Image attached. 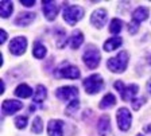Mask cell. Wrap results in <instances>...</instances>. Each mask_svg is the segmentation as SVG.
Listing matches in <instances>:
<instances>
[{"label":"cell","mask_w":151,"mask_h":136,"mask_svg":"<svg viewBox=\"0 0 151 136\" xmlns=\"http://www.w3.org/2000/svg\"><path fill=\"white\" fill-rule=\"evenodd\" d=\"M128 65V53L120 51L116 57H112L107 61V67L113 73H123Z\"/></svg>","instance_id":"6da1fadb"},{"label":"cell","mask_w":151,"mask_h":136,"mask_svg":"<svg viewBox=\"0 0 151 136\" xmlns=\"http://www.w3.org/2000/svg\"><path fill=\"white\" fill-rule=\"evenodd\" d=\"M84 14H85V10L80 6H65L63 7V19L70 26H74L78 20H81Z\"/></svg>","instance_id":"7a4b0ae2"},{"label":"cell","mask_w":151,"mask_h":136,"mask_svg":"<svg viewBox=\"0 0 151 136\" xmlns=\"http://www.w3.org/2000/svg\"><path fill=\"white\" fill-rule=\"evenodd\" d=\"M104 86V81L103 77L100 74H92L88 78L84 79V88L85 92L89 93V94H96L103 89Z\"/></svg>","instance_id":"3957f363"},{"label":"cell","mask_w":151,"mask_h":136,"mask_svg":"<svg viewBox=\"0 0 151 136\" xmlns=\"http://www.w3.org/2000/svg\"><path fill=\"white\" fill-rule=\"evenodd\" d=\"M82 59H84V63L89 69H96L101 59L100 51L97 50V47H94V46H88V49L84 51Z\"/></svg>","instance_id":"277c9868"},{"label":"cell","mask_w":151,"mask_h":136,"mask_svg":"<svg viewBox=\"0 0 151 136\" xmlns=\"http://www.w3.org/2000/svg\"><path fill=\"white\" fill-rule=\"evenodd\" d=\"M115 88L117 89V92L120 93V96H122V98L124 101H128V100L134 101V100H135L134 97H135L139 92V86L136 85V84L126 86L122 81H116V82H115Z\"/></svg>","instance_id":"5b68a950"},{"label":"cell","mask_w":151,"mask_h":136,"mask_svg":"<svg viewBox=\"0 0 151 136\" xmlns=\"http://www.w3.org/2000/svg\"><path fill=\"white\" fill-rule=\"evenodd\" d=\"M116 121H117V125L122 131H128L129 127H131L132 123V115L131 112L128 111V108H120L117 111L116 115Z\"/></svg>","instance_id":"8992f818"},{"label":"cell","mask_w":151,"mask_h":136,"mask_svg":"<svg viewBox=\"0 0 151 136\" xmlns=\"http://www.w3.org/2000/svg\"><path fill=\"white\" fill-rule=\"evenodd\" d=\"M55 74H57V77H61V78H70V79H77V78H80V76H81L78 67L72 66V65H65V66L57 69Z\"/></svg>","instance_id":"52a82bcc"},{"label":"cell","mask_w":151,"mask_h":136,"mask_svg":"<svg viewBox=\"0 0 151 136\" xmlns=\"http://www.w3.org/2000/svg\"><path fill=\"white\" fill-rule=\"evenodd\" d=\"M55 94L61 101L66 102V101H69V100H72V98L77 97L78 89L76 88V86H61V88H58L55 90Z\"/></svg>","instance_id":"ba28073f"},{"label":"cell","mask_w":151,"mask_h":136,"mask_svg":"<svg viewBox=\"0 0 151 136\" xmlns=\"http://www.w3.org/2000/svg\"><path fill=\"white\" fill-rule=\"evenodd\" d=\"M27 49V39L24 37H18L9 42V51L14 55H22Z\"/></svg>","instance_id":"9c48e42d"},{"label":"cell","mask_w":151,"mask_h":136,"mask_svg":"<svg viewBox=\"0 0 151 136\" xmlns=\"http://www.w3.org/2000/svg\"><path fill=\"white\" fill-rule=\"evenodd\" d=\"M105 22H107V11L104 10V8H99V10H96L93 14H92L91 23L93 26H96L97 29L104 27Z\"/></svg>","instance_id":"30bf717a"},{"label":"cell","mask_w":151,"mask_h":136,"mask_svg":"<svg viewBox=\"0 0 151 136\" xmlns=\"http://www.w3.org/2000/svg\"><path fill=\"white\" fill-rule=\"evenodd\" d=\"M23 108V104L20 101H16V100H6L3 101V105H1V109L6 115H14L18 111H20Z\"/></svg>","instance_id":"8fae6325"},{"label":"cell","mask_w":151,"mask_h":136,"mask_svg":"<svg viewBox=\"0 0 151 136\" xmlns=\"http://www.w3.org/2000/svg\"><path fill=\"white\" fill-rule=\"evenodd\" d=\"M43 7H42V10H43V14L46 16L47 20H54L55 19L57 14H58V6H57L54 1H42Z\"/></svg>","instance_id":"7c38bea8"},{"label":"cell","mask_w":151,"mask_h":136,"mask_svg":"<svg viewBox=\"0 0 151 136\" xmlns=\"http://www.w3.org/2000/svg\"><path fill=\"white\" fill-rule=\"evenodd\" d=\"M97 132L100 136H112L111 130V121L108 116H103L97 123Z\"/></svg>","instance_id":"4fadbf2b"},{"label":"cell","mask_w":151,"mask_h":136,"mask_svg":"<svg viewBox=\"0 0 151 136\" xmlns=\"http://www.w3.org/2000/svg\"><path fill=\"white\" fill-rule=\"evenodd\" d=\"M62 128H63V121L53 119L49 121L47 125V132L49 136H62Z\"/></svg>","instance_id":"5bb4252c"},{"label":"cell","mask_w":151,"mask_h":136,"mask_svg":"<svg viewBox=\"0 0 151 136\" xmlns=\"http://www.w3.org/2000/svg\"><path fill=\"white\" fill-rule=\"evenodd\" d=\"M35 19V14L31 12H22L19 14L18 18L15 19V24L20 26V27H27L28 24H31Z\"/></svg>","instance_id":"9a60e30c"},{"label":"cell","mask_w":151,"mask_h":136,"mask_svg":"<svg viewBox=\"0 0 151 136\" xmlns=\"http://www.w3.org/2000/svg\"><path fill=\"white\" fill-rule=\"evenodd\" d=\"M148 14H150V10H148L147 7H138L132 12V20L140 24L143 20H146L148 18Z\"/></svg>","instance_id":"2e32d148"},{"label":"cell","mask_w":151,"mask_h":136,"mask_svg":"<svg viewBox=\"0 0 151 136\" xmlns=\"http://www.w3.org/2000/svg\"><path fill=\"white\" fill-rule=\"evenodd\" d=\"M115 104H116V97H115L112 93H107V94L101 98L99 107H100L101 109H109V108H112Z\"/></svg>","instance_id":"e0dca14e"},{"label":"cell","mask_w":151,"mask_h":136,"mask_svg":"<svg viewBox=\"0 0 151 136\" xmlns=\"http://www.w3.org/2000/svg\"><path fill=\"white\" fill-rule=\"evenodd\" d=\"M82 42H84V35H82V32L80 31V30H74L72 37H70V46H72V49H74V50L78 49L82 44Z\"/></svg>","instance_id":"ac0fdd59"},{"label":"cell","mask_w":151,"mask_h":136,"mask_svg":"<svg viewBox=\"0 0 151 136\" xmlns=\"http://www.w3.org/2000/svg\"><path fill=\"white\" fill-rule=\"evenodd\" d=\"M15 94L20 98H28L31 94L34 96V93H32V89L30 88L27 84H20V85L15 89Z\"/></svg>","instance_id":"d6986e66"},{"label":"cell","mask_w":151,"mask_h":136,"mask_svg":"<svg viewBox=\"0 0 151 136\" xmlns=\"http://www.w3.org/2000/svg\"><path fill=\"white\" fill-rule=\"evenodd\" d=\"M46 96H47L46 88H45L43 85H38L37 89H35V92H34V96H32V101H34L35 104H39V102L45 101Z\"/></svg>","instance_id":"ffe728a7"},{"label":"cell","mask_w":151,"mask_h":136,"mask_svg":"<svg viewBox=\"0 0 151 136\" xmlns=\"http://www.w3.org/2000/svg\"><path fill=\"white\" fill-rule=\"evenodd\" d=\"M120 46H122V38L113 37V38H109L108 41H105V43H104V50L113 51V50H116L117 47H120Z\"/></svg>","instance_id":"44dd1931"},{"label":"cell","mask_w":151,"mask_h":136,"mask_svg":"<svg viewBox=\"0 0 151 136\" xmlns=\"http://www.w3.org/2000/svg\"><path fill=\"white\" fill-rule=\"evenodd\" d=\"M12 10H14V6L11 1H0V15L1 18H8L11 14H12Z\"/></svg>","instance_id":"7402d4cb"},{"label":"cell","mask_w":151,"mask_h":136,"mask_svg":"<svg viewBox=\"0 0 151 136\" xmlns=\"http://www.w3.org/2000/svg\"><path fill=\"white\" fill-rule=\"evenodd\" d=\"M46 53H47V50H46V47H45L43 44H42L41 42H35L34 49H32V54H34V57L38 58V59H42V58H45Z\"/></svg>","instance_id":"603a6c76"},{"label":"cell","mask_w":151,"mask_h":136,"mask_svg":"<svg viewBox=\"0 0 151 136\" xmlns=\"http://www.w3.org/2000/svg\"><path fill=\"white\" fill-rule=\"evenodd\" d=\"M42 131H43V123H42V119L41 117H35L34 121H32V125H31V132L42 133Z\"/></svg>","instance_id":"cb8c5ba5"},{"label":"cell","mask_w":151,"mask_h":136,"mask_svg":"<svg viewBox=\"0 0 151 136\" xmlns=\"http://www.w3.org/2000/svg\"><path fill=\"white\" fill-rule=\"evenodd\" d=\"M122 20L117 19V18H115V19L111 22V26H109V32H112V34H119L120 31H122Z\"/></svg>","instance_id":"d4e9b609"},{"label":"cell","mask_w":151,"mask_h":136,"mask_svg":"<svg viewBox=\"0 0 151 136\" xmlns=\"http://www.w3.org/2000/svg\"><path fill=\"white\" fill-rule=\"evenodd\" d=\"M78 107H80V101L78 100H72L70 101V104L66 107V115H73L77 109H78Z\"/></svg>","instance_id":"484cf974"},{"label":"cell","mask_w":151,"mask_h":136,"mask_svg":"<svg viewBox=\"0 0 151 136\" xmlns=\"http://www.w3.org/2000/svg\"><path fill=\"white\" fill-rule=\"evenodd\" d=\"M15 125H16V128H19V130L26 128V125H27V117L26 116H18L15 119Z\"/></svg>","instance_id":"4316f807"},{"label":"cell","mask_w":151,"mask_h":136,"mask_svg":"<svg viewBox=\"0 0 151 136\" xmlns=\"http://www.w3.org/2000/svg\"><path fill=\"white\" fill-rule=\"evenodd\" d=\"M146 101V98L145 97H142V98H139V100H134V101H132V108H134V109H135V111H138L139 108L142 107V104H143V102Z\"/></svg>","instance_id":"83f0119b"},{"label":"cell","mask_w":151,"mask_h":136,"mask_svg":"<svg viewBox=\"0 0 151 136\" xmlns=\"http://www.w3.org/2000/svg\"><path fill=\"white\" fill-rule=\"evenodd\" d=\"M138 29H139V23L134 22V20L128 24V31L131 32V34H135V32L138 31Z\"/></svg>","instance_id":"f1b7e54d"},{"label":"cell","mask_w":151,"mask_h":136,"mask_svg":"<svg viewBox=\"0 0 151 136\" xmlns=\"http://www.w3.org/2000/svg\"><path fill=\"white\" fill-rule=\"evenodd\" d=\"M20 4L24 7H32L35 4V0H20Z\"/></svg>","instance_id":"f546056e"},{"label":"cell","mask_w":151,"mask_h":136,"mask_svg":"<svg viewBox=\"0 0 151 136\" xmlns=\"http://www.w3.org/2000/svg\"><path fill=\"white\" fill-rule=\"evenodd\" d=\"M1 38H0V43H4V42H6V39H7V32L4 31L3 29H1Z\"/></svg>","instance_id":"4dcf8cb0"},{"label":"cell","mask_w":151,"mask_h":136,"mask_svg":"<svg viewBox=\"0 0 151 136\" xmlns=\"http://www.w3.org/2000/svg\"><path fill=\"white\" fill-rule=\"evenodd\" d=\"M145 130L147 131V132H151V125H147V127H146V128H145Z\"/></svg>","instance_id":"1f68e13d"},{"label":"cell","mask_w":151,"mask_h":136,"mask_svg":"<svg viewBox=\"0 0 151 136\" xmlns=\"http://www.w3.org/2000/svg\"><path fill=\"white\" fill-rule=\"evenodd\" d=\"M147 89H148V90H150V92H151V81L147 84Z\"/></svg>","instance_id":"d6a6232c"},{"label":"cell","mask_w":151,"mask_h":136,"mask_svg":"<svg viewBox=\"0 0 151 136\" xmlns=\"http://www.w3.org/2000/svg\"><path fill=\"white\" fill-rule=\"evenodd\" d=\"M1 93H4V82L1 81Z\"/></svg>","instance_id":"836d02e7"},{"label":"cell","mask_w":151,"mask_h":136,"mask_svg":"<svg viewBox=\"0 0 151 136\" xmlns=\"http://www.w3.org/2000/svg\"><path fill=\"white\" fill-rule=\"evenodd\" d=\"M138 136H143V135H138Z\"/></svg>","instance_id":"e575fe53"}]
</instances>
